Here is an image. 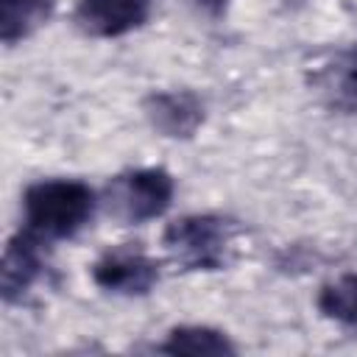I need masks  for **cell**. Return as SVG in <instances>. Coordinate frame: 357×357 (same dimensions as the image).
Returning a JSON list of instances; mask_svg holds the SVG:
<instances>
[{"mask_svg":"<svg viewBox=\"0 0 357 357\" xmlns=\"http://www.w3.org/2000/svg\"><path fill=\"white\" fill-rule=\"evenodd\" d=\"M237 223L223 215H181L162 231L167 257L184 271H220L229 262Z\"/></svg>","mask_w":357,"mask_h":357,"instance_id":"2","label":"cell"},{"mask_svg":"<svg viewBox=\"0 0 357 357\" xmlns=\"http://www.w3.org/2000/svg\"><path fill=\"white\" fill-rule=\"evenodd\" d=\"M98 195L78 178H42L22 195L25 229L39 240H67L95 215Z\"/></svg>","mask_w":357,"mask_h":357,"instance_id":"1","label":"cell"},{"mask_svg":"<svg viewBox=\"0 0 357 357\" xmlns=\"http://www.w3.org/2000/svg\"><path fill=\"white\" fill-rule=\"evenodd\" d=\"M53 14V0H0V39L17 45L39 31Z\"/></svg>","mask_w":357,"mask_h":357,"instance_id":"9","label":"cell"},{"mask_svg":"<svg viewBox=\"0 0 357 357\" xmlns=\"http://www.w3.org/2000/svg\"><path fill=\"white\" fill-rule=\"evenodd\" d=\"M176 184L165 167H137L117 173L103 190L106 212L123 226H139L162 218L173 201Z\"/></svg>","mask_w":357,"mask_h":357,"instance_id":"3","label":"cell"},{"mask_svg":"<svg viewBox=\"0 0 357 357\" xmlns=\"http://www.w3.org/2000/svg\"><path fill=\"white\" fill-rule=\"evenodd\" d=\"M324 318L357 332V273H343L326 282L315 298Z\"/></svg>","mask_w":357,"mask_h":357,"instance_id":"11","label":"cell"},{"mask_svg":"<svg viewBox=\"0 0 357 357\" xmlns=\"http://www.w3.org/2000/svg\"><path fill=\"white\" fill-rule=\"evenodd\" d=\"M148 123L170 139H190L204 126V103L190 89L151 92L142 103Z\"/></svg>","mask_w":357,"mask_h":357,"instance_id":"6","label":"cell"},{"mask_svg":"<svg viewBox=\"0 0 357 357\" xmlns=\"http://www.w3.org/2000/svg\"><path fill=\"white\" fill-rule=\"evenodd\" d=\"M315 89L329 109L357 114V45L340 50L326 67L315 73Z\"/></svg>","mask_w":357,"mask_h":357,"instance_id":"8","label":"cell"},{"mask_svg":"<svg viewBox=\"0 0 357 357\" xmlns=\"http://www.w3.org/2000/svg\"><path fill=\"white\" fill-rule=\"evenodd\" d=\"M159 351L165 354H234V343L212 326H176L167 332L165 343L159 346Z\"/></svg>","mask_w":357,"mask_h":357,"instance_id":"10","label":"cell"},{"mask_svg":"<svg viewBox=\"0 0 357 357\" xmlns=\"http://www.w3.org/2000/svg\"><path fill=\"white\" fill-rule=\"evenodd\" d=\"M92 282L117 296H145L159 282V262L134 243L109 248L92 265Z\"/></svg>","mask_w":357,"mask_h":357,"instance_id":"4","label":"cell"},{"mask_svg":"<svg viewBox=\"0 0 357 357\" xmlns=\"http://www.w3.org/2000/svg\"><path fill=\"white\" fill-rule=\"evenodd\" d=\"M42 243L36 234H31L28 229H20L3 248V262H0V293L3 298L20 301L33 282L42 276L45 271V254H42Z\"/></svg>","mask_w":357,"mask_h":357,"instance_id":"7","label":"cell"},{"mask_svg":"<svg viewBox=\"0 0 357 357\" xmlns=\"http://www.w3.org/2000/svg\"><path fill=\"white\" fill-rule=\"evenodd\" d=\"M151 0H78L73 22L92 39H114L145 25Z\"/></svg>","mask_w":357,"mask_h":357,"instance_id":"5","label":"cell"},{"mask_svg":"<svg viewBox=\"0 0 357 357\" xmlns=\"http://www.w3.org/2000/svg\"><path fill=\"white\" fill-rule=\"evenodd\" d=\"M190 3H192L195 8H201L204 14H209V17H220L231 0H190Z\"/></svg>","mask_w":357,"mask_h":357,"instance_id":"12","label":"cell"}]
</instances>
